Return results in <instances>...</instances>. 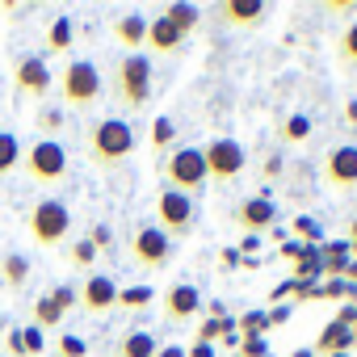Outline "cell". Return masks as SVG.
Here are the masks:
<instances>
[{
    "label": "cell",
    "mask_w": 357,
    "mask_h": 357,
    "mask_svg": "<svg viewBox=\"0 0 357 357\" xmlns=\"http://www.w3.org/2000/svg\"><path fill=\"white\" fill-rule=\"evenodd\" d=\"M84 151L101 172H118L135 155V126L122 118H97L84 130Z\"/></svg>",
    "instance_id": "6da1fadb"
},
{
    "label": "cell",
    "mask_w": 357,
    "mask_h": 357,
    "mask_svg": "<svg viewBox=\"0 0 357 357\" xmlns=\"http://www.w3.org/2000/svg\"><path fill=\"white\" fill-rule=\"evenodd\" d=\"M109 97L122 109H143L151 101V59L143 51L135 55H118L109 63Z\"/></svg>",
    "instance_id": "7a4b0ae2"
},
{
    "label": "cell",
    "mask_w": 357,
    "mask_h": 357,
    "mask_svg": "<svg viewBox=\"0 0 357 357\" xmlns=\"http://www.w3.org/2000/svg\"><path fill=\"white\" fill-rule=\"evenodd\" d=\"M22 172L43 190H59L72 176V155H68V147L59 139H34L22 151Z\"/></svg>",
    "instance_id": "3957f363"
},
{
    "label": "cell",
    "mask_w": 357,
    "mask_h": 357,
    "mask_svg": "<svg viewBox=\"0 0 357 357\" xmlns=\"http://www.w3.org/2000/svg\"><path fill=\"white\" fill-rule=\"evenodd\" d=\"M55 89H59L68 109H93L101 101V93H105V76H101V68L93 59H68Z\"/></svg>",
    "instance_id": "277c9868"
},
{
    "label": "cell",
    "mask_w": 357,
    "mask_h": 357,
    "mask_svg": "<svg viewBox=\"0 0 357 357\" xmlns=\"http://www.w3.org/2000/svg\"><path fill=\"white\" fill-rule=\"evenodd\" d=\"M155 227L176 244V240H190L198 227V202L181 190H160L155 198Z\"/></svg>",
    "instance_id": "5b68a950"
},
{
    "label": "cell",
    "mask_w": 357,
    "mask_h": 357,
    "mask_svg": "<svg viewBox=\"0 0 357 357\" xmlns=\"http://www.w3.org/2000/svg\"><path fill=\"white\" fill-rule=\"evenodd\" d=\"M26 223H30V236L38 248H59L72 231V206L59 198H38Z\"/></svg>",
    "instance_id": "8992f818"
},
{
    "label": "cell",
    "mask_w": 357,
    "mask_h": 357,
    "mask_svg": "<svg viewBox=\"0 0 357 357\" xmlns=\"http://www.w3.org/2000/svg\"><path fill=\"white\" fill-rule=\"evenodd\" d=\"M164 176H168V190H181V194H202L206 185V155L202 147H176L164 160Z\"/></svg>",
    "instance_id": "52a82bcc"
},
{
    "label": "cell",
    "mask_w": 357,
    "mask_h": 357,
    "mask_svg": "<svg viewBox=\"0 0 357 357\" xmlns=\"http://www.w3.org/2000/svg\"><path fill=\"white\" fill-rule=\"evenodd\" d=\"M126 252H130V261H135L139 269L155 273V269H164V265L172 261V240H168L155 223H135V231H130V240H126Z\"/></svg>",
    "instance_id": "ba28073f"
},
{
    "label": "cell",
    "mask_w": 357,
    "mask_h": 357,
    "mask_svg": "<svg viewBox=\"0 0 357 357\" xmlns=\"http://www.w3.org/2000/svg\"><path fill=\"white\" fill-rule=\"evenodd\" d=\"M202 155H206V181H215V185H231L248 164L240 139H211L202 147Z\"/></svg>",
    "instance_id": "9c48e42d"
},
{
    "label": "cell",
    "mask_w": 357,
    "mask_h": 357,
    "mask_svg": "<svg viewBox=\"0 0 357 357\" xmlns=\"http://www.w3.org/2000/svg\"><path fill=\"white\" fill-rule=\"evenodd\" d=\"M13 84H17V93L34 97L43 105L51 97V89H55V76H51V68H47L43 55H17L13 59Z\"/></svg>",
    "instance_id": "30bf717a"
},
{
    "label": "cell",
    "mask_w": 357,
    "mask_h": 357,
    "mask_svg": "<svg viewBox=\"0 0 357 357\" xmlns=\"http://www.w3.org/2000/svg\"><path fill=\"white\" fill-rule=\"evenodd\" d=\"M324 181L332 190H340V194L357 190V147L353 143H340V147H332L324 155Z\"/></svg>",
    "instance_id": "8fae6325"
},
{
    "label": "cell",
    "mask_w": 357,
    "mask_h": 357,
    "mask_svg": "<svg viewBox=\"0 0 357 357\" xmlns=\"http://www.w3.org/2000/svg\"><path fill=\"white\" fill-rule=\"evenodd\" d=\"M76 303H80L89 315H105V311L118 307V282H114L109 273H89L84 286L76 290Z\"/></svg>",
    "instance_id": "7c38bea8"
},
{
    "label": "cell",
    "mask_w": 357,
    "mask_h": 357,
    "mask_svg": "<svg viewBox=\"0 0 357 357\" xmlns=\"http://www.w3.org/2000/svg\"><path fill=\"white\" fill-rule=\"evenodd\" d=\"M236 223H240V231H248V236L273 231V223H278V206L269 202V194H252V198H244V202L236 206Z\"/></svg>",
    "instance_id": "4fadbf2b"
},
{
    "label": "cell",
    "mask_w": 357,
    "mask_h": 357,
    "mask_svg": "<svg viewBox=\"0 0 357 357\" xmlns=\"http://www.w3.org/2000/svg\"><path fill=\"white\" fill-rule=\"evenodd\" d=\"M215 17L231 30H252L269 17V5L265 0H223V5L215 9Z\"/></svg>",
    "instance_id": "5bb4252c"
},
{
    "label": "cell",
    "mask_w": 357,
    "mask_h": 357,
    "mask_svg": "<svg viewBox=\"0 0 357 357\" xmlns=\"http://www.w3.org/2000/svg\"><path fill=\"white\" fill-rule=\"evenodd\" d=\"M198 311H202V294H198V286L181 282V286L164 290V319H168V324H190Z\"/></svg>",
    "instance_id": "9a60e30c"
},
{
    "label": "cell",
    "mask_w": 357,
    "mask_h": 357,
    "mask_svg": "<svg viewBox=\"0 0 357 357\" xmlns=\"http://www.w3.org/2000/svg\"><path fill=\"white\" fill-rule=\"evenodd\" d=\"M147 47H151L155 55H176V51L185 47V34L176 30L172 22L155 17V22H147Z\"/></svg>",
    "instance_id": "2e32d148"
},
{
    "label": "cell",
    "mask_w": 357,
    "mask_h": 357,
    "mask_svg": "<svg viewBox=\"0 0 357 357\" xmlns=\"http://www.w3.org/2000/svg\"><path fill=\"white\" fill-rule=\"evenodd\" d=\"M114 38L135 55V51H143L147 47V17H139V13H122L118 22H114Z\"/></svg>",
    "instance_id": "e0dca14e"
},
{
    "label": "cell",
    "mask_w": 357,
    "mask_h": 357,
    "mask_svg": "<svg viewBox=\"0 0 357 357\" xmlns=\"http://www.w3.org/2000/svg\"><path fill=\"white\" fill-rule=\"evenodd\" d=\"M349 344H353V332H349L344 324L328 319V324H324V332H319V340L311 344V353H324V357H332V353H349Z\"/></svg>",
    "instance_id": "ac0fdd59"
},
{
    "label": "cell",
    "mask_w": 357,
    "mask_h": 357,
    "mask_svg": "<svg viewBox=\"0 0 357 357\" xmlns=\"http://www.w3.org/2000/svg\"><path fill=\"white\" fill-rule=\"evenodd\" d=\"M319 261H324V278H344L349 269V240H324L319 244Z\"/></svg>",
    "instance_id": "d6986e66"
},
{
    "label": "cell",
    "mask_w": 357,
    "mask_h": 357,
    "mask_svg": "<svg viewBox=\"0 0 357 357\" xmlns=\"http://www.w3.org/2000/svg\"><path fill=\"white\" fill-rule=\"evenodd\" d=\"M22 139L13 135V130H5L0 126V181H5V176H13L17 168H22Z\"/></svg>",
    "instance_id": "ffe728a7"
},
{
    "label": "cell",
    "mask_w": 357,
    "mask_h": 357,
    "mask_svg": "<svg viewBox=\"0 0 357 357\" xmlns=\"http://www.w3.org/2000/svg\"><path fill=\"white\" fill-rule=\"evenodd\" d=\"M63 126H68L63 105H38V109H34V130H38V139H59Z\"/></svg>",
    "instance_id": "44dd1931"
},
{
    "label": "cell",
    "mask_w": 357,
    "mask_h": 357,
    "mask_svg": "<svg viewBox=\"0 0 357 357\" xmlns=\"http://www.w3.org/2000/svg\"><path fill=\"white\" fill-rule=\"evenodd\" d=\"M0 282H5V290H22L30 282V261L22 252H9L5 261H0Z\"/></svg>",
    "instance_id": "7402d4cb"
},
{
    "label": "cell",
    "mask_w": 357,
    "mask_h": 357,
    "mask_svg": "<svg viewBox=\"0 0 357 357\" xmlns=\"http://www.w3.org/2000/svg\"><path fill=\"white\" fill-rule=\"evenodd\" d=\"M160 17H164V22H172V26L181 30L185 38H190V34H194V30L202 26V9H198V5H168V9H164Z\"/></svg>",
    "instance_id": "603a6c76"
},
{
    "label": "cell",
    "mask_w": 357,
    "mask_h": 357,
    "mask_svg": "<svg viewBox=\"0 0 357 357\" xmlns=\"http://www.w3.org/2000/svg\"><path fill=\"white\" fill-rule=\"evenodd\" d=\"M155 336L151 332H126L118 340V357H155Z\"/></svg>",
    "instance_id": "cb8c5ba5"
},
{
    "label": "cell",
    "mask_w": 357,
    "mask_h": 357,
    "mask_svg": "<svg viewBox=\"0 0 357 357\" xmlns=\"http://www.w3.org/2000/svg\"><path fill=\"white\" fill-rule=\"evenodd\" d=\"M336 63L344 68V72H357V17L340 30V38H336Z\"/></svg>",
    "instance_id": "d4e9b609"
},
{
    "label": "cell",
    "mask_w": 357,
    "mask_h": 357,
    "mask_svg": "<svg viewBox=\"0 0 357 357\" xmlns=\"http://www.w3.org/2000/svg\"><path fill=\"white\" fill-rule=\"evenodd\" d=\"M269 332V311H244L236 319V336L248 340V336H265Z\"/></svg>",
    "instance_id": "484cf974"
},
{
    "label": "cell",
    "mask_w": 357,
    "mask_h": 357,
    "mask_svg": "<svg viewBox=\"0 0 357 357\" xmlns=\"http://www.w3.org/2000/svg\"><path fill=\"white\" fill-rule=\"evenodd\" d=\"M68 47H72V17H55L51 30H47V51L59 55V51H68Z\"/></svg>",
    "instance_id": "4316f807"
},
{
    "label": "cell",
    "mask_w": 357,
    "mask_h": 357,
    "mask_svg": "<svg viewBox=\"0 0 357 357\" xmlns=\"http://www.w3.org/2000/svg\"><path fill=\"white\" fill-rule=\"evenodd\" d=\"M151 303H155L151 286H126V290H118V307H126V311H143Z\"/></svg>",
    "instance_id": "83f0119b"
},
{
    "label": "cell",
    "mask_w": 357,
    "mask_h": 357,
    "mask_svg": "<svg viewBox=\"0 0 357 357\" xmlns=\"http://www.w3.org/2000/svg\"><path fill=\"white\" fill-rule=\"evenodd\" d=\"M290 231H294V240H298V244H311V248H319V244H324V227H319L311 215H298Z\"/></svg>",
    "instance_id": "f1b7e54d"
},
{
    "label": "cell",
    "mask_w": 357,
    "mask_h": 357,
    "mask_svg": "<svg viewBox=\"0 0 357 357\" xmlns=\"http://www.w3.org/2000/svg\"><path fill=\"white\" fill-rule=\"evenodd\" d=\"M227 332H236V319H206V324H198V344H215L219 336H227Z\"/></svg>",
    "instance_id": "f546056e"
},
{
    "label": "cell",
    "mask_w": 357,
    "mask_h": 357,
    "mask_svg": "<svg viewBox=\"0 0 357 357\" xmlns=\"http://www.w3.org/2000/svg\"><path fill=\"white\" fill-rule=\"evenodd\" d=\"M307 135H311V118H307V114H290L286 126H282V139H286V143H303Z\"/></svg>",
    "instance_id": "4dcf8cb0"
},
{
    "label": "cell",
    "mask_w": 357,
    "mask_h": 357,
    "mask_svg": "<svg viewBox=\"0 0 357 357\" xmlns=\"http://www.w3.org/2000/svg\"><path fill=\"white\" fill-rule=\"evenodd\" d=\"M353 294H357V286H349L344 278H324L319 282V298H336L340 303V298H353Z\"/></svg>",
    "instance_id": "1f68e13d"
},
{
    "label": "cell",
    "mask_w": 357,
    "mask_h": 357,
    "mask_svg": "<svg viewBox=\"0 0 357 357\" xmlns=\"http://www.w3.org/2000/svg\"><path fill=\"white\" fill-rule=\"evenodd\" d=\"M59 319H63V311H59L51 298H38V303H34V328H55Z\"/></svg>",
    "instance_id": "d6a6232c"
},
{
    "label": "cell",
    "mask_w": 357,
    "mask_h": 357,
    "mask_svg": "<svg viewBox=\"0 0 357 357\" xmlns=\"http://www.w3.org/2000/svg\"><path fill=\"white\" fill-rule=\"evenodd\" d=\"M172 135H176V126H172V118H155V122H151V147H155V151H168V143H172Z\"/></svg>",
    "instance_id": "836d02e7"
},
{
    "label": "cell",
    "mask_w": 357,
    "mask_h": 357,
    "mask_svg": "<svg viewBox=\"0 0 357 357\" xmlns=\"http://www.w3.org/2000/svg\"><path fill=\"white\" fill-rule=\"evenodd\" d=\"M97 257H101V252H97L89 240H76V244H72V252H68V261H72L76 269H93V261H97Z\"/></svg>",
    "instance_id": "e575fe53"
},
{
    "label": "cell",
    "mask_w": 357,
    "mask_h": 357,
    "mask_svg": "<svg viewBox=\"0 0 357 357\" xmlns=\"http://www.w3.org/2000/svg\"><path fill=\"white\" fill-rule=\"evenodd\" d=\"M22 349H26V357H38V353L47 349V340H43V328L26 324V328H22Z\"/></svg>",
    "instance_id": "d590c367"
},
{
    "label": "cell",
    "mask_w": 357,
    "mask_h": 357,
    "mask_svg": "<svg viewBox=\"0 0 357 357\" xmlns=\"http://www.w3.org/2000/svg\"><path fill=\"white\" fill-rule=\"evenodd\" d=\"M328 17H357V0H324Z\"/></svg>",
    "instance_id": "8d00e7d4"
},
{
    "label": "cell",
    "mask_w": 357,
    "mask_h": 357,
    "mask_svg": "<svg viewBox=\"0 0 357 357\" xmlns=\"http://www.w3.org/2000/svg\"><path fill=\"white\" fill-rule=\"evenodd\" d=\"M84 353H89V344L80 336H59V357H84Z\"/></svg>",
    "instance_id": "74e56055"
},
{
    "label": "cell",
    "mask_w": 357,
    "mask_h": 357,
    "mask_svg": "<svg viewBox=\"0 0 357 357\" xmlns=\"http://www.w3.org/2000/svg\"><path fill=\"white\" fill-rule=\"evenodd\" d=\"M84 240H89V244H93V248L101 252V248H109V244H114V231H109L105 223H97V227H93V231H89Z\"/></svg>",
    "instance_id": "f35d334b"
},
{
    "label": "cell",
    "mask_w": 357,
    "mask_h": 357,
    "mask_svg": "<svg viewBox=\"0 0 357 357\" xmlns=\"http://www.w3.org/2000/svg\"><path fill=\"white\" fill-rule=\"evenodd\" d=\"M47 298H51V303H55V307H59V311H68V307H72V303H76V290H72V286H55V290H51V294H47Z\"/></svg>",
    "instance_id": "ab89813d"
},
{
    "label": "cell",
    "mask_w": 357,
    "mask_h": 357,
    "mask_svg": "<svg viewBox=\"0 0 357 357\" xmlns=\"http://www.w3.org/2000/svg\"><path fill=\"white\" fill-rule=\"evenodd\" d=\"M240 357H269V353H265V340H261V336L240 340Z\"/></svg>",
    "instance_id": "60d3db41"
},
{
    "label": "cell",
    "mask_w": 357,
    "mask_h": 357,
    "mask_svg": "<svg viewBox=\"0 0 357 357\" xmlns=\"http://www.w3.org/2000/svg\"><path fill=\"white\" fill-rule=\"evenodd\" d=\"M261 172H265V176H273V181H278V176L286 172V155H278V151H273V155H269V160L261 164Z\"/></svg>",
    "instance_id": "b9f144b4"
},
{
    "label": "cell",
    "mask_w": 357,
    "mask_h": 357,
    "mask_svg": "<svg viewBox=\"0 0 357 357\" xmlns=\"http://www.w3.org/2000/svg\"><path fill=\"white\" fill-rule=\"evenodd\" d=\"M290 294H294V278H290V282H282V286H273V290H269V298H273V303H286V298H290Z\"/></svg>",
    "instance_id": "7bdbcfd3"
},
{
    "label": "cell",
    "mask_w": 357,
    "mask_h": 357,
    "mask_svg": "<svg viewBox=\"0 0 357 357\" xmlns=\"http://www.w3.org/2000/svg\"><path fill=\"white\" fill-rule=\"evenodd\" d=\"M298 252H303V244H298V240H290V244H282V252H278V257H282V261H298Z\"/></svg>",
    "instance_id": "ee69618b"
},
{
    "label": "cell",
    "mask_w": 357,
    "mask_h": 357,
    "mask_svg": "<svg viewBox=\"0 0 357 357\" xmlns=\"http://www.w3.org/2000/svg\"><path fill=\"white\" fill-rule=\"evenodd\" d=\"M286 315H290V307H286V303H278V307L269 311V328H278V324H286Z\"/></svg>",
    "instance_id": "f6af8a7d"
},
{
    "label": "cell",
    "mask_w": 357,
    "mask_h": 357,
    "mask_svg": "<svg viewBox=\"0 0 357 357\" xmlns=\"http://www.w3.org/2000/svg\"><path fill=\"white\" fill-rule=\"evenodd\" d=\"M185 357H219V353H215V344H198L194 340V349H185Z\"/></svg>",
    "instance_id": "bcb514c9"
},
{
    "label": "cell",
    "mask_w": 357,
    "mask_h": 357,
    "mask_svg": "<svg viewBox=\"0 0 357 357\" xmlns=\"http://www.w3.org/2000/svg\"><path fill=\"white\" fill-rule=\"evenodd\" d=\"M9 353H13V357H26V349H22V328L9 332Z\"/></svg>",
    "instance_id": "7dc6e473"
},
{
    "label": "cell",
    "mask_w": 357,
    "mask_h": 357,
    "mask_svg": "<svg viewBox=\"0 0 357 357\" xmlns=\"http://www.w3.org/2000/svg\"><path fill=\"white\" fill-rule=\"evenodd\" d=\"M155 357H185V349L181 344H164V349H155Z\"/></svg>",
    "instance_id": "c3c4849f"
},
{
    "label": "cell",
    "mask_w": 357,
    "mask_h": 357,
    "mask_svg": "<svg viewBox=\"0 0 357 357\" xmlns=\"http://www.w3.org/2000/svg\"><path fill=\"white\" fill-rule=\"evenodd\" d=\"M344 122L357 130V101H349V105H344Z\"/></svg>",
    "instance_id": "681fc988"
},
{
    "label": "cell",
    "mask_w": 357,
    "mask_h": 357,
    "mask_svg": "<svg viewBox=\"0 0 357 357\" xmlns=\"http://www.w3.org/2000/svg\"><path fill=\"white\" fill-rule=\"evenodd\" d=\"M236 261H240V252H236V248H223V265H227V269H231V265H236Z\"/></svg>",
    "instance_id": "f907efd6"
},
{
    "label": "cell",
    "mask_w": 357,
    "mask_h": 357,
    "mask_svg": "<svg viewBox=\"0 0 357 357\" xmlns=\"http://www.w3.org/2000/svg\"><path fill=\"white\" fill-rule=\"evenodd\" d=\"M290 357H315V353H311V349H294Z\"/></svg>",
    "instance_id": "816d5d0a"
},
{
    "label": "cell",
    "mask_w": 357,
    "mask_h": 357,
    "mask_svg": "<svg viewBox=\"0 0 357 357\" xmlns=\"http://www.w3.org/2000/svg\"><path fill=\"white\" fill-rule=\"evenodd\" d=\"M349 257H353V261H357V240H349Z\"/></svg>",
    "instance_id": "f5cc1de1"
},
{
    "label": "cell",
    "mask_w": 357,
    "mask_h": 357,
    "mask_svg": "<svg viewBox=\"0 0 357 357\" xmlns=\"http://www.w3.org/2000/svg\"><path fill=\"white\" fill-rule=\"evenodd\" d=\"M349 231H353V240H357V219H353V227H349Z\"/></svg>",
    "instance_id": "db71d44e"
},
{
    "label": "cell",
    "mask_w": 357,
    "mask_h": 357,
    "mask_svg": "<svg viewBox=\"0 0 357 357\" xmlns=\"http://www.w3.org/2000/svg\"><path fill=\"white\" fill-rule=\"evenodd\" d=\"M0 332H5V315H0Z\"/></svg>",
    "instance_id": "11a10c76"
},
{
    "label": "cell",
    "mask_w": 357,
    "mask_h": 357,
    "mask_svg": "<svg viewBox=\"0 0 357 357\" xmlns=\"http://www.w3.org/2000/svg\"><path fill=\"white\" fill-rule=\"evenodd\" d=\"M332 357H349V353H332Z\"/></svg>",
    "instance_id": "9f6ffc18"
}]
</instances>
